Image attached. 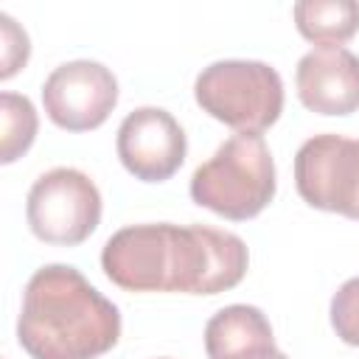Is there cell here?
Wrapping results in <instances>:
<instances>
[{
	"mask_svg": "<svg viewBox=\"0 0 359 359\" xmlns=\"http://www.w3.org/2000/svg\"><path fill=\"white\" fill-rule=\"evenodd\" d=\"M247 266V244L208 224H129L101 250L104 275L126 292L219 294L238 286Z\"/></svg>",
	"mask_w": 359,
	"mask_h": 359,
	"instance_id": "1",
	"label": "cell"
},
{
	"mask_svg": "<svg viewBox=\"0 0 359 359\" xmlns=\"http://www.w3.org/2000/svg\"><path fill=\"white\" fill-rule=\"evenodd\" d=\"M17 339L31 359H98L121 339V311L76 266L45 264L25 283Z\"/></svg>",
	"mask_w": 359,
	"mask_h": 359,
	"instance_id": "2",
	"label": "cell"
},
{
	"mask_svg": "<svg viewBox=\"0 0 359 359\" xmlns=\"http://www.w3.org/2000/svg\"><path fill=\"white\" fill-rule=\"evenodd\" d=\"M275 160L258 132L230 135L191 177V199L230 222L258 216L275 196Z\"/></svg>",
	"mask_w": 359,
	"mask_h": 359,
	"instance_id": "3",
	"label": "cell"
},
{
	"mask_svg": "<svg viewBox=\"0 0 359 359\" xmlns=\"http://www.w3.org/2000/svg\"><path fill=\"white\" fill-rule=\"evenodd\" d=\"M194 98L202 112L236 132L261 135L283 112V81L266 62L222 59L196 76Z\"/></svg>",
	"mask_w": 359,
	"mask_h": 359,
	"instance_id": "4",
	"label": "cell"
},
{
	"mask_svg": "<svg viewBox=\"0 0 359 359\" xmlns=\"http://www.w3.org/2000/svg\"><path fill=\"white\" fill-rule=\"evenodd\" d=\"M25 219L39 241L76 247L87 241L101 222V194L84 171L59 165L39 174L31 185Z\"/></svg>",
	"mask_w": 359,
	"mask_h": 359,
	"instance_id": "5",
	"label": "cell"
},
{
	"mask_svg": "<svg viewBox=\"0 0 359 359\" xmlns=\"http://www.w3.org/2000/svg\"><path fill=\"white\" fill-rule=\"evenodd\" d=\"M294 185L306 205L359 219V140L334 132L309 137L294 154Z\"/></svg>",
	"mask_w": 359,
	"mask_h": 359,
	"instance_id": "6",
	"label": "cell"
},
{
	"mask_svg": "<svg viewBox=\"0 0 359 359\" xmlns=\"http://www.w3.org/2000/svg\"><path fill=\"white\" fill-rule=\"evenodd\" d=\"M118 104V79L101 62L76 59L50 70L42 84V107L65 132L98 129Z\"/></svg>",
	"mask_w": 359,
	"mask_h": 359,
	"instance_id": "7",
	"label": "cell"
},
{
	"mask_svg": "<svg viewBox=\"0 0 359 359\" xmlns=\"http://www.w3.org/2000/svg\"><path fill=\"white\" fill-rule=\"evenodd\" d=\"M115 149L135 180L165 182L185 163L188 140L171 112L160 107H137L121 121Z\"/></svg>",
	"mask_w": 359,
	"mask_h": 359,
	"instance_id": "8",
	"label": "cell"
},
{
	"mask_svg": "<svg viewBox=\"0 0 359 359\" xmlns=\"http://www.w3.org/2000/svg\"><path fill=\"white\" fill-rule=\"evenodd\" d=\"M297 98L317 115H351L359 109V56L348 48H314L294 70Z\"/></svg>",
	"mask_w": 359,
	"mask_h": 359,
	"instance_id": "9",
	"label": "cell"
},
{
	"mask_svg": "<svg viewBox=\"0 0 359 359\" xmlns=\"http://www.w3.org/2000/svg\"><path fill=\"white\" fill-rule=\"evenodd\" d=\"M275 351L266 314L247 303L219 309L205 325L208 359H264Z\"/></svg>",
	"mask_w": 359,
	"mask_h": 359,
	"instance_id": "10",
	"label": "cell"
},
{
	"mask_svg": "<svg viewBox=\"0 0 359 359\" xmlns=\"http://www.w3.org/2000/svg\"><path fill=\"white\" fill-rule=\"evenodd\" d=\"M292 14L297 31L317 48H339L359 31V3L353 0H300Z\"/></svg>",
	"mask_w": 359,
	"mask_h": 359,
	"instance_id": "11",
	"label": "cell"
},
{
	"mask_svg": "<svg viewBox=\"0 0 359 359\" xmlns=\"http://www.w3.org/2000/svg\"><path fill=\"white\" fill-rule=\"evenodd\" d=\"M39 129L34 104L17 93H0V163L8 165L22 157Z\"/></svg>",
	"mask_w": 359,
	"mask_h": 359,
	"instance_id": "12",
	"label": "cell"
},
{
	"mask_svg": "<svg viewBox=\"0 0 359 359\" xmlns=\"http://www.w3.org/2000/svg\"><path fill=\"white\" fill-rule=\"evenodd\" d=\"M331 328L345 345L359 348V278L345 280L331 297Z\"/></svg>",
	"mask_w": 359,
	"mask_h": 359,
	"instance_id": "13",
	"label": "cell"
},
{
	"mask_svg": "<svg viewBox=\"0 0 359 359\" xmlns=\"http://www.w3.org/2000/svg\"><path fill=\"white\" fill-rule=\"evenodd\" d=\"M0 79H11L20 67H25L31 45H28V34L8 17L0 11Z\"/></svg>",
	"mask_w": 359,
	"mask_h": 359,
	"instance_id": "14",
	"label": "cell"
},
{
	"mask_svg": "<svg viewBox=\"0 0 359 359\" xmlns=\"http://www.w3.org/2000/svg\"><path fill=\"white\" fill-rule=\"evenodd\" d=\"M264 359H289V356H286L283 351H278V348H275V351H272L269 356H264Z\"/></svg>",
	"mask_w": 359,
	"mask_h": 359,
	"instance_id": "15",
	"label": "cell"
}]
</instances>
